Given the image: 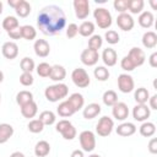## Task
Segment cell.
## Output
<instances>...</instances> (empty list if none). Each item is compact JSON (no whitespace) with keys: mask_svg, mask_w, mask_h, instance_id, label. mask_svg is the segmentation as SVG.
Wrapping results in <instances>:
<instances>
[{"mask_svg":"<svg viewBox=\"0 0 157 157\" xmlns=\"http://www.w3.org/2000/svg\"><path fill=\"white\" fill-rule=\"evenodd\" d=\"M66 26V16L58 5L44 6L37 16V27L44 36H56Z\"/></svg>","mask_w":157,"mask_h":157,"instance_id":"1","label":"cell"},{"mask_svg":"<svg viewBox=\"0 0 157 157\" xmlns=\"http://www.w3.org/2000/svg\"><path fill=\"white\" fill-rule=\"evenodd\" d=\"M137 22L142 28H151L155 22V16L151 11H142L139 15Z\"/></svg>","mask_w":157,"mask_h":157,"instance_id":"18","label":"cell"},{"mask_svg":"<svg viewBox=\"0 0 157 157\" xmlns=\"http://www.w3.org/2000/svg\"><path fill=\"white\" fill-rule=\"evenodd\" d=\"M104 38L109 44H118L119 40H120V37H119L118 32L114 31V29H108L104 34Z\"/></svg>","mask_w":157,"mask_h":157,"instance_id":"42","label":"cell"},{"mask_svg":"<svg viewBox=\"0 0 157 157\" xmlns=\"http://www.w3.org/2000/svg\"><path fill=\"white\" fill-rule=\"evenodd\" d=\"M94 32V23L92 21H83L78 26V33L82 37H91Z\"/></svg>","mask_w":157,"mask_h":157,"instance_id":"28","label":"cell"},{"mask_svg":"<svg viewBox=\"0 0 157 157\" xmlns=\"http://www.w3.org/2000/svg\"><path fill=\"white\" fill-rule=\"evenodd\" d=\"M98 60H99V53L96 50L87 48L81 53V63L86 66H93L98 63Z\"/></svg>","mask_w":157,"mask_h":157,"instance_id":"12","label":"cell"},{"mask_svg":"<svg viewBox=\"0 0 157 157\" xmlns=\"http://www.w3.org/2000/svg\"><path fill=\"white\" fill-rule=\"evenodd\" d=\"M141 42L146 49H153L157 45V34L153 31H147L144 33Z\"/></svg>","mask_w":157,"mask_h":157,"instance_id":"19","label":"cell"},{"mask_svg":"<svg viewBox=\"0 0 157 157\" xmlns=\"http://www.w3.org/2000/svg\"><path fill=\"white\" fill-rule=\"evenodd\" d=\"M148 63H150V66L151 67H157V53H152L148 58Z\"/></svg>","mask_w":157,"mask_h":157,"instance_id":"51","label":"cell"},{"mask_svg":"<svg viewBox=\"0 0 157 157\" xmlns=\"http://www.w3.org/2000/svg\"><path fill=\"white\" fill-rule=\"evenodd\" d=\"M101 58L105 66H114L118 61V54L113 48H105L103 50Z\"/></svg>","mask_w":157,"mask_h":157,"instance_id":"16","label":"cell"},{"mask_svg":"<svg viewBox=\"0 0 157 157\" xmlns=\"http://www.w3.org/2000/svg\"><path fill=\"white\" fill-rule=\"evenodd\" d=\"M78 33V26L76 23H69L66 27V37L67 38H75Z\"/></svg>","mask_w":157,"mask_h":157,"instance_id":"47","label":"cell"},{"mask_svg":"<svg viewBox=\"0 0 157 157\" xmlns=\"http://www.w3.org/2000/svg\"><path fill=\"white\" fill-rule=\"evenodd\" d=\"M7 34H9V37L11 39H20V38H22L21 37V28L20 27L18 28H15V29H12L10 32H7Z\"/></svg>","mask_w":157,"mask_h":157,"instance_id":"49","label":"cell"},{"mask_svg":"<svg viewBox=\"0 0 157 157\" xmlns=\"http://www.w3.org/2000/svg\"><path fill=\"white\" fill-rule=\"evenodd\" d=\"M66 101L72 105V108L75 109V112H78V110L82 109L83 105H85V98H83V96H82L81 93H78V92H75V93L70 94Z\"/></svg>","mask_w":157,"mask_h":157,"instance_id":"22","label":"cell"},{"mask_svg":"<svg viewBox=\"0 0 157 157\" xmlns=\"http://www.w3.org/2000/svg\"><path fill=\"white\" fill-rule=\"evenodd\" d=\"M10 157H26L22 152H20V151H16V152H12L11 155H10Z\"/></svg>","mask_w":157,"mask_h":157,"instance_id":"54","label":"cell"},{"mask_svg":"<svg viewBox=\"0 0 157 157\" xmlns=\"http://www.w3.org/2000/svg\"><path fill=\"white\" fill-rule=\"evenodd\" d=\"M117 25L118 27L124 31V32H129L134 28L135 26V22H134V18L130 13L128 12H124V13H119L118 17H117Z\"/></svg>","mask_w":157,"mask_h":157,"instance_id":"9","label":"cell"},{"mask_svg":"<svg viewBox=\"0 0 157 157\" xmlns=\"http://www.w3.org/2000/svg\"><path fill=\"white\" fill-rule=\"evenodd\" d=\"M32 101H33V94L29 91L23 90V91H20L16 94V103L20 107H22V105H25V104H27V103H29Z\"/></svg>","mask_w":157,"mask_h":157,"instance_id":"30","label":"cell"},{"mask_svg":"<svg viewBox=\"0 0 157 157\" xmlns=\"http://www.w3.org/2000/svg\"><path fill=\"white\" fill-rule=\"evenodd\" d=\"M56 112H58V114H59L60 117H63V118H69V117H71V115H74V114L76 113L75 109L72 108V105H71L67 101L61 102V103L58 105Z\"/></svg>","mask_w":157,"mask_h":157,"instance_id":"26","label":"cell"},{"mask_svg":"<svg viewBox=\"0 0 157 157\" xmlns=\"http://www.w3.org/2000/svg\"><path fill=\"white\" fill-rule=\"evenodd\" d=\"M101 105L98 104V103H90V104H87L85 108H83V110H82V115H83V118L85 119H93V118H96L99 113H101Z\"/></svg>","mask_w":157,"mask_h":157,"instance_id":"20","label":"cell"},{"mask_svg":"<svg viewBox=\"0 0 157 157\" xmlns=\"http://www.w3.org/2000/svg\"><path fill=\"white\" fill-rule=\"evenodd\" d=\"M128 56L130 58V60L134 63L135 66H141V65H144V63H145V60H146V54H145V52H144L141 48H139V47L131 48V49L129 50V53H128Z\"/></svg>","mask_w":157,"mask_h":157,"instance_id":"13","label":"cell"},{"mask_svg":"<svg viewBox=\"0 0 157 157\" xmlns=\"http://www.w3.org/2000/svg\"><path fill=\"white\" fill-rule=\"evenodd\" d=\"M93 17L99 28L107 29L112 26V13L105 7H97L93 11Z\"/></svg>","mask_w":157,"mask_h":157,"instance_id":"3","label":"cell"},{"mask_svg":"<svg viewBox=\"0 0 157 157\" xmlns=\"http://www.w3.org/2000/svg\"><path fill=\"white\" fill-rule=\"evenodd\" d=\"M117 134L119 136H124V137H128V136H131L136 132V126L135 124L132 123H129V121H125V123H121L118 125V128L115 129Z\"/></svg>","mask_w":157,"mask_h":157,"instance_id":"17","label":"cell"},{"mask_svg":"<svg viewBox=\"0 0 157 157\" xmlns=\"http://www.w3.org/2000/svg\"><path fill=\"white\" fill-rule=\"evenodd\" d=\"M42 123H43V125L45 126V125H53L54 123H55V120H56V117H55V114L52 112V110H43L40 114H39V118H38Z\"/></svg>","mask_w":157,"mask_h":157,"instance_id":"35","label":"cell"},{"mask_svg":"<svg viewBox=\"0 0 157 157\" xmlns=\"http://www.w3.org/2000/svg\"><path fill=\"white\" fill-rule=\"evenodd\" d=\"M18 27H20V22L15 16H6L2 20V28L6 32H10V31H12L15 28H18Z\"/></svg>","mask_w":157,"mask_h":157,"instance_id":"32","label":"cell"},{"mask_svg":"<svg viewBox=\"0 0 157 157\" xmlns=\"http://www.w3.org/2000/svg\"><path fill=\"white\" fill-rule=\"evenodd\" d=\"M13 135V128L12 125L7 124V123H2L0 124V144H5L7 142Z\"/></svg>","mask_w":157,"mask_h":157,"instance_id":"25","label":"cell"},{"mask_svg":"<svg viewBox=\"0 0 157 157\" xmlns=\"http://www.w3.org/2000/svg\"><path fill=\"white\" fill-rule=\"evenodd\" d=\"M102 44H103V39L99 34H92L88 39V48L92 50L98 52V49L102 47Z\"/></svg>","mask_w":157,"mask_h":157,"instance_id":"39","label":"cell"},{"mask_svg":"<svg viewBox=\"0 0 157 157\" xmlns=\"http://www.w3.org/2000/svg\"><path fill=\"white\" fill-rule=\"evenodd\" d=\"M150 4H151V6H152V10H156V9H157L156 0H150Z\"/></svg>","mask_w":157,"mask_h":157,"instance_id":"55","label":"cell"},{"mask_svg":"<svg viewBox=\"0 0 157 157\" xmlns=\"http://www.w3.org/2000/svg\"><path fill=\"white\" fill-rule=\"evenodd\" d=\"M148 151L152 153V155H156L157 153V139L153 137L148 142Z\"/></svg>","mask_w":157,"mask_h":157,"instance_id":"48","label":"cell"},{"mask_svg":"<svg viewBox=\"0 0 157 157\" xmlns=\"http://www.w3.org/2000/svg\"><path fill=\"white\" fill-rule=\"evenodd\" d=\"M33 49L36 55L39 58H45L50 53V45L45 39H36L33 44Z\"/></svg>","mask_w":157,"mask_h":157,"instance_id":"15","label":"cell"},{"mask_svg":"<svg viewBox=\"0 0 157 157\" xmlns=\"http://www.w3.org/2000/svg\"><path fill=\"white\" fill-rule=\"evenodd\" d=\"M20 108H21L22 117L23 118H27V119L34 118L36 114H37V112H38V105H37V103L34 101H32V102H29V103H27V104H25V105H22Z\"/></svg>","mask_w":157,"mask_h":157,"instance_id":"23","label":"cell"},{"mask_svg":"<svg viewBox=\"0 0 157 157\" xmlns=\"http://www.w3.org/2000/svg\"><path fill=\"white\" fill-rule=\"evenodd\" d=\"M33 81H34V78L31 72H22L20 76V82L22 86H26V87L31 86V85H33Z\"/></svg>","mask_w":157,"mask_h":157,"instance_id":"46","label":"cell"},{"mask_svg":"<svg viewBox=\"0 0 157 157\" xmlns=\"http://www.w3.org/2000/svg\"><path fill=\"white\" fill-rule=\"evenodd\" d=\"M20 66H21L22 72H31V74H32V71L36 69V64H34L33 59H31L29 56H25V58L21 60Z\"/></svg>","mask_w":157,"mask_h":157,"instance_id":"37","label":"cell"},{"mask_svg":"<svg viewBox=\"0 0 157 157\" xmlns=\"http://www.w3.org/2000/svg\"><path fill=\"white\" fill-rule=\"evenodd\" d=\"M93 75L98 81L104 82V81H107L109 78V70L105 66H97L94 69V71H93Z\"/></svg>","mask_w":157,"mask_h":157,"instance_id":"38","label":"cell"},{"mask_svg":"<svg viewBox=\"0 0 157 157\" xmlns=\"http://www.w3.org/2000/svg\"><path fill=\"white\" fill-rule=\"evenodd\" d=\"M2 13V2L0 1V15Z\"/></svg>","mask_w":157,"mask_h":157,"instance_id":"58","label":"cell"},{"mask_svg":"<svg viewBox=\"0 0 157 157\" xmlns=\"http://www.w3.org/2000/svg\"><path fill=\"white\" fill-rule=\"evenodd\" d=\"M71 80H72L74 85L76 87H78V88H86L91 83L90 75L82 67H76V69L72 70V72H71Z\"/></svg>","mask_w":157,"mask_h":157,"instance_id":"4","label":"cell"},{"mask_svg":"<svg viewBox=\"0 0 157 157\" xmlns=\"http://www.w3.org/2000/svg\"><path fill=\"white\" fill-rule=\"evenodd\" d=\"M118 88L123 93H130L135 88L134 78L129 74H120L118 76Z\"/></svg>","mask_w":157,"mask_h":157,"instance_id":"7","label":"cell"},{"mask_svg":"<svg viewBox=\"0 0 157 157\" xmlns=\"http://www.w3.org/2000/svg\"><path fill=\"white\" fill-rule=\"evenodd\" d=\"M36 70L40 77H49L50 72H52V65H49L48 63H39L37 65Z\"/></svg>","mask_w":157,"mask_h":157,"instance_id":"40","label":"cell"},{"mask_svg":"<svg viewBox=\"0 0 157 157\" xmlns=\"http://www.w3.org/2000/svg\"><path fill=\"white\" fill-rule=\"evenodd\" d=\"M69 94V87L63 83V82H59V83H55V85H52V86H48L44 91V96L45 98L49 101V102H59L60 99H64L66 98Z\"/></svg>","mask_w":157,"mask_h":157,"instance_id":"2","label":"cell"},{"mask_svg":"<svg viewBox=\"0 0 157 157\" xmlns=\"http://www.w3.org/2000/svg\"><path fill=\"white\" fill-rule=\"evenodd\" d=\"M20 1H21V0H9V1H7V4H9V5H10V6H11V7L15 10V9L18 6Z\"/></svg>","mask_w":157,"mask_h":157,"instance_id":"53","label":"cell"},{"mask_svg":"<svg viewBox=\"0 0 157 157\" xmlns=\"http://www.w3.org/2000/svg\"><path fill=\"white\" fill-rule=\"evenodd\" d=\"M70 157H85V155H83V151L82 150H75V151H72V153L70 155Z\"/></svg>","mask_w":157,"mask_h":157,"instance_id":"52","label":"cell"},{"mask_svg":"<svg viewBox=\"0 0 157 157\" xmlns=\"http://www.w3.org/2000/svg\"><path fill=\"white\" fill-rule=\"evenodd\" d=\"M60 134H61V136H63L65 140H74V139L76 137L77 131H76L75 126L71 124V125H69L67 128H65Z\"/></svg>","mask_w":157,"mask_h":157,"instance_id":"43","label":"cell"},{"mask_svg":"<svg viewBox=\"0 0 157 157\" xmlns=\"http://www.w3.org/2000/svg\"><path fill=\"white\" fill-rule=\"evenodd\" d=\"M113 128H114V120L112 118H109L108 115H104L98 120V123L96 125V132L98 134V136L107 137L112 134Z\"/></svg>","mask_w":157,"mask_h":157,"instance_id":"6","label":"cell"},{"mask_svg":"<svg viewBox=\"0 0 157 157\" xmlns=\"http://www.w3.org/2000/svg\"><path fill=\"white\" fill-rule=\"evenodd\" d=\"M27 128H28V130H29L31 132L38 134V132H42V131H43L44 125H43V123H42L39 119H32V120H29Z\"/></svg>","mask_w":157,"mask_h":157,"instance_id":"41","label":"cell"},{"mask_svg":"<svg viewBox=\"0 0 157 157\" xmlns=\"http://www.w3.org/2000/svg\"><path fill=\"white\" fill-rule=\"evenodd\" d=\"M156 132V125L151 121H144L140 126V134L144 137H151Z\"/></svg>","mask_w":157,"mask_h":157,"instance_id":"31","label":"cell"},{"mask_svg":"<svg viewBox=\"0 0 157 157\" xmlns=\"http://www.w3.org/2000/svg\"><path fill=\"white\" fill-rule=\"evenodd\" d=\"M96 2H102L103 4V2H105V0H96Z\"/></svg>","mask_w":157,"mask_h":157,"instance_id":"59","label":"cell"},{"mask_svg":"<svg viewBox=\"0 0 157 157\" xmlns=\"http://www.w3.org/2000/svg\"><path fill=\"white\" fill-rule=\"evenodd\" d=\"M50 152V145L45 140H40L34 146V155L36 157H45Z\"/></svg>","mask_w":157,"mask_h":157,"instance_id":"24","label":"cell"},{"mask_svg":"<svg viewBox=\"0 0 157 157\" xmlns=\"http://www.w3.org/2000/svg\"><path fill=\"white\" fill-rule=\"evenodd\" d=\"M88 157H101L99 155H97V153H92V155H90Z\"/></svg>","mask_w":157,"mask_h":157,"instance_id":"57","label":"cell"},{"mask_svg":"<svg viewBox=\"0 0 157 157\" xmlns=\"http://www.w3.org/2000/svg\"><path fill=\"white\" fill-rule=\"evenodd\" d=\"M75 15L78 20H86L90 15V2L88 0H74L72 2Z\"/></svg>","mask_w":157,"mask_h":157,"instance_id":"8","label":"cell"},{"mask_svg":"<svg viewBox=\"0 0 157 157\" xmlns=\"http://www.w3.org/2000/svg\"><path fill=\"white\" fill-rule=\"evenodd\" d=\"M0 102H1V94H0Z\"/></svg>","mask_w":157,"mask_h":157,"instance_id":"60","label":"cell"},{"mask_svg":"<svg viewBox=\"0 0 157 157\" xmlns=\"http://www.w3.org/2000/svg\"><path fill=\"white\" fill-rule=\"evenodd\" d=\"M80 145L83 152H92L96 148V135L91 130H83L78 135Z\"/></svg>","mask_w":157,"mask_h":157,"instance_id":"5","label":"cell"},{"mask_svg":"<svg viewBox=\"0 0 157 157\" xmlns=\"http://www.w3.org/2000/svg\"><path fill=\"white\" fill-rule=\"evenodd\" d=\"M144 6H145L144 0H129L128 10H129L131 13L137 15V13H141V12H142Z\"/></svg>","mask_w":157,"mask_h":157,"instance_id":"36","label":"cell"},{"mask_svg":"<svg viewBox=\"0 0 157 157\" xmlns=\"http://www.w3.org/2000/svg\"><path fill=\"white\" fill-rule=\"evenodd\" d=\"M112 115L119 121H124L129 117V108L124 102H117L112 107Z\"/></svg>","mask_w":157,"mask_h":157,"instance_id":"11","label":"cell"},{"mask_svg":"<svg viewBox=\"0 0 157 157\" xmlns=\"http://www.w3.org/2000/svg\"><path fill=\"white\" fill-rule=\"evenodd\" d=\"M1 53L6 59L13 60L18 55V45L15 42H5L1 47Z\"/></svg>","mask_w":157,"mask_h":157,"instance_id":"14","label":"cell"},{"mask_svg":"<svg viewBox=\"0 0 157 157\" xmlns=\"http://www.w3.org/2000/svg\"><path fill=\"white\" fill-rule=\"evenodd\" d=\"M21 37L26 40H33L36 39L37 37V31L33 26H29V25H25V26H21Z\"/></svg>","mask_w":157,"mask_h":157,"instance_id":"29","label":"cell"},{"mask_svg":"<svg viewBox=\"0 0 157 157\" xmlns=\"http://www.w3.org/2000/svg\"><path fill=\"white\" fill-rule=\"evenodd\" d=\"M148 104H150V109H157V94H153V96H150L148 98Z\"/></svg>","mask_w":157,"mask_h":157,"instance_id":"50","label":"cell"},{"mask_svg":"<svg viewBox=\"0 0 157 157\" xmlns=\"http://www.w3.org/2000/svg\"><path fill=\"white\" fill-rule=\"evenodd\" d=\"M16 11V15L20 16V17H27L29 13H31V5L28 1L26 0H21L18 6L15 9Z\"/></svg>","mask_w":157,"mask_h":157,"instance_id":"34","label":"cell"},{"mask_svg":"<svg viewBox=\"0 0 157 157\" xmlns=\"http://www.w3.org/2000/svg\"><path fill=\"white\" fill-rule=\"evenodd\" d=\"M2 81H4V72L0 70V83H1Z\"/></svg>","mask_w":157,"mask_h":157,"instance_id":"56","label":"cell"},{"mask_svg":"<svg viewBox=\"0 0 157 157\" xmlns=\"http://www.w3.org/2000/svg\"><path fill=\"white\" fill-rule=\"evenodd\" d=\"M102 101L103 103L107 105V107H113L117 102H118V94L115 91L113 90H108L103 93V97H102Z\"/></svg>","mask_w":157,"mask_h":157,"instance_id":"33","label":"cell"},{"mask_svg":"<svg viewBox=\"0 0 157 157\" xmlns=\"http://www.w3.org/2000/svg\"><path fill=\"white\" fill-rule=\"evenodd\" d=\"M120 66H121V69H123L124 71H128V72H129V71H132V70L136 67L128 55L124 56V58L121 59V61H120Z\"/></svg>","mask_w":157,"mask_h":157,"instance_id":"45","label":"cell"},{"mask_svg":"<svg viewBox=\"0 0 157 157\" xmlns=\"http://www.w3.org/2000/svg\"><path fill=\"white\" fill-rule=\"evenodd\" d=\"M151 115V109L147 107V104H136L132 108V118L136 121H147V119Z\"/></svg>","mask_w":157,"mask_h":157,"instance_id":"10","label":"cell"},{"mask_svg":"<svg viewBox=\"0 0 157 157\" xmlns=\"http://www.w3.org/2000/svg\"><path fill=\"white\" fill-rule=\"evenodd\" d=\"M65 77H66V70H65L64 66L58 65V64L52 66V72H50V76H49L50 80H53V81H55V82L59 83V82H61Z\"/></svg>","mask_w":157,"mask_h":157,"instance_id":"21","label":"cell"},{"mask_svg":"<svg viewBox=\"0 0 157 157\" xmlns=\"http://www.w3.org/2000/svg\"><path fill=\"white\" fill-rule=\"evenodd\" d=\"M150 98V92L147 88L145 87H139L137 90H135L134 93V99L136 101L137 104H146L147 101Z\"/></svg>","mask_w":157,"mask_h":157,"instance_id":"27","label":"cell"},{"mask_svg":"<svg viewBox=\"0 0 157 157\" xmlns=\"http://www.w3.org/2000/svg\"><path fill=\"white\" fill-rule=\"evenodd\" d=\"M113 6H114V9H115L119 13H124V12L128 11L129 0H114Z\"/></svg>","mask_w":157,"mask_h":157,"instance_id":"44","label":"cell"}]
</instances>
